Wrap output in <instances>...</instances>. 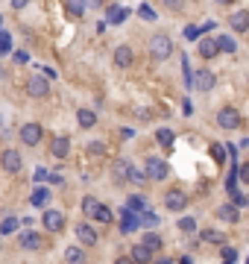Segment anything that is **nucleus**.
I'll return each mask as SVG.
<instances>
[{"label":"nucleus","mask_w":249,"mask_h":264,"mask_svg":"<svg viewBox=\"0 0 249 264\" xmlns=\"http://www.w3.org/2000/svg\"><path fill=\"white\" fill-rule=\"evenodd\" d=\"M220 252H223V258H226V261H235V255H237L235 247H229V244H223V247H220Z\"/></svg>","instance_id":"nucleus-40"},{"label":"nucleus","mask_w":249,"mask_h":264,"mask_svg":"<svg viewBox=\"0 0 249 264\" xmlns=\"http://www.w3.org/2000/svg\"><path fill=\"white\" fill-rule=\"evenodd\" d=\"M240 176H243V179H246V185H249V162L240 168Z\"/></svg>","instance_id":"nucleus-50"},{"label":"nucleus","mask_w":249,"mask_h":264,"mask_svg":"<svg viewBox=\"0 0 249 264\" xmlns=\"http://www.w3.org/2000/svg\"><path fill=\"white\" fill-rule=\"evenodd\" d=\"M217 3H232V0H217Z\"/></svg>","instance_id":"nucleus-53"},{"label":"nucleus","mask_w":249,"mask_h":264,"mask_svg":"<svg viewBox=\"0 0 249 264\" xmlns=\"http://www.w3.org/2000/svg\"><path fill=\"white\" fill-rule=\"evenodd\" d=\"M164 205H167V212H182L188 205V197H185V191H179V188H170L164 194Z\"/></svg>","instance_id":"nucleus-7"},{"label":"nucleus","mask_w":249,"mask_h":264,"mask_svg":"<svg viewBox=\"0 0 249 264\" xmlns=\"http://www.w3.org/2000/svg\"><path fill=\"white\" fill-rule=\"evenodd\" d=\"M179 229H182V232H188V235H190V232H197V217H182V220H179Z\"/></svg>","instance_id":"nucleus-33"},{"label":"nucleus","mask_w":249,"mask_h":264,"mask_svg":"<svg viewBox=\"0 0 249 264\" xmlns=\"http://www.w3.org/2000/svg\"><path fill=\"white\" fill-rule=\"evenodd\" d=\"M65 264H85V250L76 247V244L68 247V250H65Z\"/></svg>","instance_id":"nucleus-22"},{"label":"nucleus","mask_w":249,"mask_h":264,"mask_svg":"<svg viewBox=\"0 0 249 264\" xmlns=\"http://www.w3.org/2000/svg\"><path fill=\"white\" fill-rule=\"evenodd\" d=\"M30 203L36 205V208H44V205L50 203V188H41V185H38L36 191H33V197H30Z\"/></svg>","instance_id":"nucleus-24"},{"label":"nucleus","mask_w":249,"mask_h":264,"mask_svg":"<svg viewBox=\"0 0 249 264\" xmlns=\"http://www.w3.org/2000/svg\"><path fill=\"white\" fill-rule=\"evenodd\" d=\"M246 264H249V261H246Z\"/></svg>","instance_id":"nucleus-55"},{"label":"nucleus","mask_w":249,"mask_h":264,"mask_svg":"<svg viewBox=\"0 0 249 264\" xmlns=\"http://www.w3.org/2000/svg\"><path fill=\"white\" fill-rule=\"evenodd\" d=\"M50 153L56 159H68L71 153V138L68 135H59V138H53V144H50Z\"/></svg>","instance_id":"nucleus-15"},{"label":"nucleus","mask_w":249,"mask_h":264,"mask_svg":"<svg viewBox=\"0 0 249 264\" xmlns=\"http://www.w3.org/2000/svg\"><path fill=\"white\" fill-rule=\"evenodd\" d=\"M197 53H200V59H214V56L220 53V47H217L214 38H200V41H197Z\"/></svg>","instance_id":"nucleus-13"},{"label":"nucleus","mask_w":249,"mask_h":264,"mask_svg":"<svg viewBox=\"0 0 249 264\" xmlns=\"http://www.w3.org/2000/svg\"><path fill=\"white\" fill-rule=\"evenodd\" d=\"M41 135H44V129H41L38 123H24V126H21V141H24L26 147H38Z\"/></svg>","instance_id":"nucleus-8"},{"label":"nucleus","mask_w":249,"mask_h":264,"mask_svg":"<svg viewBox=\"0 0 249 264\" xmlns=\"http://www.w3.org/2000/svg\"><path fill=\"white\" fill-rule=\"evenodd\" d=\"M126 208H129V212H135V215L150 212V208H147V197H144V194H132L129 200H126Z\"/></svg>","instance_id":"nucleus-21"},{"label":"nucleus","mask_w":249,"mask_h":264,"mask_svg":"<svg viewBox=\"0 0 249 264\" xmlns=\"http://www.w3.org/2000/svg\"><path fill=\"white\" fill-rule=\"evenodd\" d=\"M50 182H53V185H62L65 179H62V173H50Z\"/></svg>","instance_id":"nucleus-48"},{"label":"nucleus","mask_w":249,"mask_h":264,"mask_svg":"<svg viewBox=\"0 0 249 264\" xmlns=\"http://www.w3.org/2000/svg\"><path fill=\"white\" fill-rule=\"evenodd\" d=\"M200 33H202V27H197V24H188L185 27V38H188V41H200Z\"/></svg>","instance_id":"nucleus-34"},{"label":"nucleus","mask_w":249,"mask_h":264,"mask_svg":"<svg viewBox=\"0 0 249 264\" xmlns=\"http://www.w3.org/2000/svg\"><path fill=\"white\" fill-rule=\"evenodd\" d=\"M94 220H100V223H112V220H115V212H112L108 205H103V203H100V208H97Z\"/></svg>","instance_id":"nucleus-29"},{"label":"nucleus","mask_w":249,"mask_h":264,"mask_svg":"<svg viewBox=\"0 0 249 264\" xmlns=\"http://www.w3.org/2000/svg\"><path fill=\"white\" fill-rule=\"evenodd\" d=\"M132 258H135V264H150V261H153V250L141 241V244H135V247H132Z\"/></svg>","instance_id":"nucleus-18"},{"label":"nucleus","mask_w":249,"mask_h":264,"mask_svg":"<svg viewBox=\"0 0 249 264\" xmlns=\"http://www.w3.org/2000/svg\"><path fill=\"white\" fill-rule=\"evenodd\" d=\"M217 123H220L223 129H237V126H240V112L232 109V106H223L217 112Z\"/></svg>","instance_id":"nucleus-4"},{"label":"nucleus","mask_w":249,"mask_h":264,"mask_svg":"<svg viewBox=\"0 0 249 264\" xmlns=\"http://www.w3.org/2000/svg\"><path fill=\"white\" fill-rule=\"evenodd\" d=\"M200 244H220V247H223V244H229V241H226V235L223 232H217V229H202Z\"/></svg>","instance_id":"nucleus-20"},{"label":"nucleus","mask_w":249,"mask_h":264,"mask_svg":"<svg viewBox=\"0 0 249 264\" xmlns=\"http://www.w3.org/2000/svg\"><path fill=\"white\" fill-rule=\"evenodd\" d=\"M76 123H79L82 129H91V126L97 123V115L91 112V109H79V112H76Z\"/></svg>","instance_id":"nucleus-25"},{"label":"nucleus","mask_w":249,"mask_h":264,"mask_svg":"<svg viewBox=\"0 0 249 264\" xmlns=\"http://www.w3.org/2000/svg\"><path fill=\"white\" fill-rule=\"evenodd\" d=\"M229 27H232L235 33H246V30H249V12H246V9L232 12V15H229Z\"/></svg>","instance_id":"nucleus-16"},{"label":"nucleus","mask_w":249,"mask_h":264,"mask_svg":"<svg viewBox=\"0 0 249 264\" xmlns=\"http://www.w3.org/2000/svg\"><path fill=\"white\" fill-rule=\"evenodd\" d=\"M150 56H153L155 62H164L173 56V41L167 36H153V41H150Z\"/></svg>","instance_id":"nucleus-1"},{"label":"nucleus","mask_w":249,"mask_h":264,"mask_svg":"<svg viewBox=\"0 0 249 264\" xmlns=\"http://www.w3.org/2000/svg\"><path fill=\"white\" fill-rule=\"evenodd\" d=\"M129 179L135 182V185H144V182L150 179V176H147V173H144V170H138V168H132V170H129Z\"/></svg>","instance_id":"nucleus-37"},{"label":"nucleus","mask_w":249,"mask_h":264,"mask_svg":"<svg viewBox=\"0 0 249 264\" xmlns=\"http://www.w3.org/2000/svg\"><path fill=\"white\" fill-rule=\"evenodd\" d=\"M144 173H147V176H150L153 182H161V179H167L170 168H167L164 159H153V156H150L147 162H144Z\"/></svg>","instance_id":"nucleus-2"},{"label":"nucleus","mask_w":249,"mask_h":264,"mask_svg":"<svg viewBox=\"0 0 249 264\" xmlns=\"http://www.w3.org/2000/svg\"><path fill=\"white\" fill-rule=\"evenodd\" d=\"M41 223H44V229H47V232H62V229H65V215H62V212H56V208H47V212H44V217H41Z\"/></svg>","instance_id":"nucleus-9"},{"label":"nucleus","mask_w":249,"mask_h":264,"mask_svg":"<svg viewBox=\"0 0 249 264\" xmlns=\"http://www.w3.org/2000/svg\"><path fill=\"white\" fill-rule=\"evenodd\" d=\"M26 91H30V97H38V100H41V97H47L50 94V83L47 80H44V76H30V80H26Z\"/></svg>","instance_id":"nucleus-6"},{"label":"nucleus","mask_w":249,"mask_h":264,"mask_svg":"<svg viewBox=\"0 0 249 264\" xmlns=\"http://www.w3.org/2000/svg\"><path fill=\"white\" fill-rule=\"evenodd\" d=\"M211 156H214V162H220V165L226 162V153H223V147H220V144L211 147Z\"/></svg>","instance_id":"nucleus-41"},{"label":"nucleus","mask_w":249,"mask_h":264,"mask_svg":"<svg viewBox=\"0 0 249 264\" xmlns=\"http://www.w3.org/2000/svg\"><path fill=\"white\" fill-rule=\"evenodd\" d=\"M26 3H30V0H12V9H24Z\"/></svg>","instance_id":"nucleus-49"},{"label":"nucleus","mask_w":249,"mask_h":264,"mask_svg":"<svg viewBox=\"0 0 249 264\" xmlns=\"http://www.w3.org/2000/svg\"><path fill=\"white\" fill-rule=\"evenodd\" d=\"M197 3H200V0H197Z\"/></svg>","instance_id":"nucleus-54"},{"label":"nucleus","mask_w":249,"mask_h":264,"mask_svg":"<svg viewBox=\"0 0 249 264\" xmlns=\"http://www.w3.org/2000/svg\"><path fill=\"white\" fill-rule=\"evenodd\" d=\"M144 244H147V247H150L153 252H158L164 241H161V235H155V232H147V235H144Z\"/></svg>","instance_id":"nucleus-28"},{"label":"nucleus","mask_w":249,"mask_h":264,"mask_svg":"<svg viewBox=\"0 0 249 264\" xmlns=\"http://www.w3.org/2000/svg\"><path fill=\"white\" fill-rule=\"evenodd\" d=\"M0 53H12V36L0 33Z\"/></svg>","instance_id":"nucleus-36"},{"label":"nucleus","mask_w":249,"mask_h":264,"mask_svg":"<svg viewBox=\"0 0 249 264\" xmlns=\"http://www.w3.org/2000/svg\"><path fill=\"white\" fill-rule=\"evenodd\" d=\"M232 203H235V205H246V203H249V197H243L240 191H235V194H232Z\"/></svg>","instance_id":"nucleus-43"},{"label":"nucleus","mask_w":249,"mask_h":264,"mask_svg":"<svg viewBox=\"0 0 249 264\" xmlns=\"http://www.w3.org/2000/svg\"><path fill=\"white\" fill-rule=\"evenodd\" d=\"M126 18H129V9H123L120 3H115V6H108V9H106V24H112V27L123 24Z\"/></svg>","instance_id":"nucleus-12"},{"label":"nucleus","mask_w":249,"mask_h":264,"mask_svg":"<svg viewBox=\"0 0 249 264\" xmlns=\"http://www.w3.org/2000/svg\"><path fill=\"white\" fill-rule=\"evenodd\" d=\"M214 83H217V76L211 71H197L193 73V88H200V91H211Z\"/></svg>","instance_id":"nucleus-14"},{"label":"nucleus","mask_w":249,"mask_h":264,"mask_svg":"<svg viewBox=\"0 0 249 264\" xmlns=\"http://www.w3.org/2000/svg\"><path fill=\"white\" fill-rule=\"evenodd\" d=\"M21 247H24V250H38V247H41V235L33 232V229H26L24 235H21Z\"/></svg>","instance_id":"nucleus-23"},{"label":"nucleus","mask_w":249,"mask_h":264,"mask_svg":"<svg viewBox=\"0 0 249 264\" xmlns=\"http://www.w3.org/2000/svg\"><path fill=\"white\" fill-rule=\"evenodd\" d=\"M158 223H161V217L155 215V212H144V215H141V226H147V229H155Z\"/></svg>","instance_id":"nucleus-31"},{"label":"nucleus","mask_w":249,"mask_h":264,"mask_svg":"<svg viewBox=\"0 0 249 264\" xmlns=\"http://www.w3.org/2000/svg\"><path fill=\"white\" fill-rule=\"evenodd\" d=\"M155 138H158V144H161V147H170V144H173V138H176V135H173V129H167V126H161V129L155 132Z\"/></svg>","instance_id":"nucleus-27"},{"label":"nucleus","mask_w":249,"mask_h":264,"mask_svg":"<svg viewBox=\"0 0 249 264\" xmlns=\"http://www.w3.org/2000/svg\"><path fill=\"white\" fill-rule=\"evenodd\" d=\"M120 220H123V223H120V232H123V235H132V232H138V229H141V215L129 212L126 205L120 208Z\"/></svg>","instance_id":"nucleus-5"},{"label":"nucleus","mask_w":249,"mask_h":264,"mask_svg":"<svg viewBox=\"0 0 249 264\" xmlns=\"http://www.w3.org/2000/svg\"><path fill=\"white\" fill-rule=\"evenodd\" d=\"M15 62H18V65H26V62H30V53H26V50H18V53H15Z\"/></svg>","instance_id":"nucleus-44"},{"label":"nucleus","mask_w":249,"mask_h":264,"mask_svg":"<svg viewBox=\"0 0 249 264\" xmlns=\"http://www.w3.org/2000/svg\"><path fill=\"white\" fill-rule=\"evenodd\" d=\"M85 3V9H100L103 6V0H82Z\"/></svg>","instance_id":"nucleus-46"},{"label":"nucleus","mask_w":249,"mask_h":264,"mask_svg":"<svg viewBox=\"0 0 249 264\" xmlns=\"http://www.w3.org/2000/svg\"><path fill=\"white\" fill-rule=\"evenodd\" d=\"M115 264H135V258H132V255H120Z\"/></svg>","instance_id":"nucleus-47"},{"label":"nucleus","mask_w":249,"mask_h":264,"mask_svg":"<svg viewBox=\"0 0 249 264\" xmlns=\"http://www.w3.org/2000/svg\"><path fill=\"white\" fill-rule=\"evenodd\" d=\"M68 9H71L73 18H79V15H85V3L82 0H68Z\"/></svg>","instance_id":"nucleus-35"},{"label":"nucleus","mask_w":249,"mask_h":264,"mask_svg":"<svg viewBox=\"0 0 249 264\" xmlns=\"http://www.w3.org/2000/svg\"><path fill=\"white\" fill-rule=\"evenodd\" d=\"M18 223H21V217H6V220L0 223V232H3V235H12L15 229H18Z\"/></svg>","instance_id":"nucleus-32"},{"label":"nucleus","mask_w":249,"mask_h":264,"mask_svg":"<svg viewBox=\"0 0 249 264\" xmlns=\"http://www.w3.org/2000/svg\"><path fill=\"white\" fill-rule=\"evenodd\" d=\"M129 170H132V165L126 162V159H115V165H112V179L118 182H126L129 179Z\"/></svg>","instance_id":"nucleus-11"},{"label":"nucleus","mask_w":249,"mask_h":264,"mask_svg":"<svg viewBox=\"0 0 249 264\" xmlns=\"http://www.w3.org/2000/svg\"><path fill=\"white\" fill-rule=\"evenodd\" d=\"M97 208H100V200H97V197H82V215L88 217V220H94Z\"/></svg>","instance_id":"nucleus-26"},{"label":"nucleus","mask_w":249,"mask_h":264,"mask_svg":"<svg viewBox=\"0 0 249 264\" xmlns=\"http://www.w3.org/2000/svg\"><path fill=\"white\" fill-rule=\"evenodd\" d=\"M76 241H79L82 247H94V244H97L94 226H91V223H79V226H76Z\"/></svg>","instance_id":"nucleus-10"},{"label":"nucleus","mask_w":249,"mask_h":264,"mask_svg":"<svg viewBox=\"0 0 249 264\" xmlns=\"http://www.w3.org/2000/svg\"><path fill=\"white\" fill-rule=\"evenodd\" d=\"M217 217H220V220H226V223H237V220H240L235 203H223L220 208H217Z\"/></svg>","instance_id":"nucleus-19"},{"label":"nucleus","mask_w":249,"mask_h":264,"mask_svg":"<svg viewBox=\"0 0 249 264\" xmlns=\"http://www.w3.org/2000/svg\"><path fill=\"white\" fill-rule=\"evenodd\" d=\"M138 15H141L144 21H155V9L150 6V3H144L141 9H138Z\"/></svg>","instance_id":"nucleus-38"},{"label":"nucleus","mask_w":249,"mask_h":264,"mask_svg":"<svg viewBox=\"0 0 249 264\" xmlns=\"http://www.w3.org/2000/svg\"><path fill=\"white\" fill-rule=\"evenodd\" d=\"M167 9H173V12H182V6H185V0H161Z\"/></svg>","instance_id":"nucleus-42"},{"label":"nucleus","mask_w":249,"mask_h":264,"mask_svg":"<svg viewBox=\"0 0 249 264\" xmlns=\"http://www.w3.org/2000/svg\"><path fill=\"white\" fill-rule=\"evenodd\" d=\"M44 179H50V170L38 168V170H36V182H44Z\"/></svg>","instance_id":"nucleus-45"},{"label":"nucleus","mask_w":249,"mask_h":264,"mask_svg":"<svg viewBox=\"0 0 249 264\" xmlns=\"http://www.w3.org/2000/svg\"><path fill=\"white\" fill-rule=\"evenodd\" d=\"M88 150H91V156H103V153H106V144H103V141H91Z\"/></svg>","instance_id":"nucleus-39"},{"label":"nucleus","mask_w":249,"mask_h":264,"mask_svg":"<svg viewBox=\"0 0 249 264\" xmlns=\"http://www.w3.org/2000/svg\"><path fill=\"white\" fill-rule=\"evenodd\" d=\"M179 264H193V261H190L188 255H185V258H179Z\"/></svg>","instance_id":"nucleus-51"},{"label":"nucleus","mask_w":249,"mask_h":264,"mask_svg":"<svg viewBox=\"0 0 249 264\" xmlns=\"http://www.w3.org/2000/svg\"><path fill=\"white\" fill-rule=\"evenodd\" d=\"M132 62H135L132 47H129V44H120V47L115 50V65H118V68H129Z\"/></svg>","instance_id":"nucleus-17"},{"label":"nucleus","mask_w":249,"mask_h":264,"mask_svg":"<svg viewBox=\"0 0 249 264\" xmlns=\"http://www.w3.org/2000/svg\"><path fill=\"white\" fill-rule=\"evenodd\" d=\"M0 165H3V170H6V173H21V168H24V159H21V153H18V150H12V147H9V150H3V153H0Z\"/></svg>","instance_id":"nucleus-3"},{"label":"nucleus","mask_w":249,"mask_h":264,"mask_svg":"<svg viewBox=\"0 0 249 264\" xmlns=\"http://www.w3.org/2000/svg\"><path fill=\"white\" fill-rule=\"evenodd\" d=\"M217 47L223 50V53H235L237 44H235V38H232V36H220V38H217Z\"/></svg>","instance_id":"nucleus-30"},{"label":"nucleus","mask_w":249,"mask_h":264,"mask_svg":"<svg viewBox=\"0 0 249 264\" xmlns=\"http://www.w3.org/2000/svg\"><path fill=\"white\" fill-rule=\"evenodd\" d=\"M158 264H173V261H170V258H164V261H158Z\"/></svg>","instance_id":"nucleus-52"}]
</instances>
